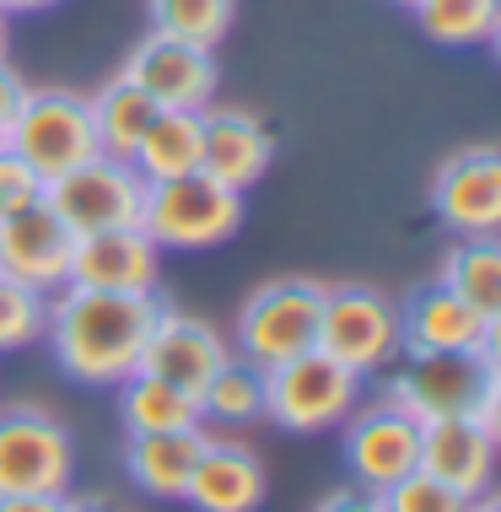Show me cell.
<instances>
[{
	"label": "cell",
	"instance_id": "1",
	"mask_svg": "<svg viewBox=\"0 0 501 512\" xmlns=\"http://www.w3.org/2000/svg\"><path fill=\"white\" fill-rule=\"evenodd\" d=\"M157 292H97V286H60L49 302L44 335L60 372L92 389H119L141 372V351L157 318Z\"/></svg>",
	"mask_w": 501,
	"mask_h": 512
},
{
	"label": "cell",
	"instance_id": "2",
	"mask_svg": "<svg viewBox=\"0 0 501 512\" xmlns=\"http://www.w3.org/2000/svg\"><path fill=\"white\" fill-rule=\"evenodd\" d=\"M388 405H399L410 421H453V415H469L480 421L485 432H496V405H501V389H496V356H410L405 367L388 378L383 389Z\"/></svg>",
	"mask_w": 501,
	"mask_h": 512
},
{
	"label": "cell",
	"instance_id": "3",
	"mask_svg": "<svg viewBox=\"0 0 501 512\" xmlns=\"http://www.w3.org/2000/svg\"><path fill=\"white\" fill-rule=\"evenodd\" d=\"M0 146L17 151L44 184L81 168V162L103 157V151H97L87 92H71V87H27L17 119H11L6 135H0Z\"/></svg>",
	"mask_w": 501,
	"mask_h": 512
},
{
	"label": "cell",
	"instance_id": "4",
	"mask_svg": "<svg viewBox=\"0 0 501 512\" xmlns=\"http://www.w3.org/2000/svg\"><path fill=\"white\" fill-rule=\"evenodd\" d=\"M243 227V189L216 184L211 173H184V178H162L146 184L141 200V232L157 248H216Z\"/></svg>",
	"mask_w": 501,
	"mask_h": 512
},
{
	"label": "cell",
	"instance_id": "5",
	"mask_svg": "<svg viewBox=\"0 0 501 512\" xmlns=\"http://www.w3.org/2000/svg\"><path fill=\"white\" fill-rule=\"evenodd\" d=\"M318 313H324V281L313 275H275L264 281L238 313V351L259 372L318 351Z\"/></svg>",
	"mask_w": 501,
	"mask_h": 512
},
{
	"label": "cell",
	"instance_id": "6",
	"mask_svg": "<svg viewBox=\"0 0 501 512\" xmlns=\"http://www.w3.org/2000/svg\"><path fill=\"white\" fill-rule=\"evenodd\" d=\"M76 442L44 405L0 410V496H71Z\"/></svg>",
	"mask_w": 501,
	"mask_h": 512
},
{
	"label": "cell",
	"instance_id": "7",
	"mask_svg": "<svg viewBox=\"0 0 501 512\" xmlns=\"http://www.w3.org/2000/svg\"><path fill=\"white\" fill-rule=\"evenodd\" d=\"M361 378L324 351H302L264 372V415L281 432H329L356 410Z\"/></svg>",
	"mask_w": 501,
	"mask_h": 512
},
{
	"label": "cell",
	"instance_id": "8",
	"mask_svg": "<svg viewBox=\"0 0 501 512\" xmlns=\"http://www.w3.org/2000/svg\"><path fill=\"white\" fill-rule=\"evenodd\" d=\"M318 351L351 367L356 378L383 372L399 356V308L372 286H324Z\"/></svg>",
	"mask_w": 501,
	"mask_h": 512
},
{
	"label": "cell",
	"instance_id": "9",
	"mask_svg": "<svg viewBox=\"0 0 501 512\" xmlns=\"http://www.w3.org/2000/svg\"><path fill=\"white\" fill-rule=\"evenodd\" d=\"M141 200H146V178L119 157H92L44 184V205L76 238L103 227H141Z\"/></svg>",
	"mask_w": 501,
	"mask_h": 512
},
{
	"label": "cell",
	"instance_id": "10",
	"mask_svg": "<svg viewBox=\"0 0 501 512\" xmlns=\"http://www.w3.org/2000/svg\"><path fill=\"white\" fill-rule=\"evenodd\" d=\"M496 324L480 308H469L448 286H421L405 308H399V351L405 356H496Z\"/></svg>",
	"mask_w": 501,
	"mask_h": 512
},
{
	"label": "cell",
	"instance_id": "11",
	"mask_svg": "<svg viewBox=\"0 0 501 512\" xmlns=\"http://www.w3.org/2000/svg\"><path fill=\"white\" fill-rule=\"evenodd\" d=\"M119 76L135 81L157 108H211V98H216L211 49L184 44V38H167V33H157V27L130 49V60H124Z\"/></svg>",
	"mask_w": 501,
	"mask_h": 512
},
{
	"label": "cell",
	"instance_id": "12",
	"mask_svg": "<svg viewBox=\"0 0 501 512\" xmlns=\"http://www.w3.org/2000/svg\"><path fill=\"white\" fill-rule=\"evenodd\" d=\"M71 254H76V232L44 200L0 216V275H11V281L49 297L60 286H71Z\"/></svg>",
	"mask_w": 501,
	"mask_h": 512
},
{
	"label": "cell",
	"instance_id": "13",
	"mask_svg": "<svg viewBox=\"0 0 501 512\" xmlns=\"http://www.w3.org/2000/svg\"><path fill=\"white\" fill-rule=\"evenodd\" d=\"M345 464H351L361 491H388L421 464V421H410L388 399L356 410L345 421Z\"/></svg>",
	"mask_w": 501,
	"mask_h": 512
},
{
	"label": "cell",
	"instance_id": "14",
	"mask_svg": "<svg viewBox=\"0 0 501 512\" xmlns=\"http://www.w3.org/2000/svg\"><path fill=\"white\" fill-rule=\"evenodd\" d=\"M431 205L458 238H496L501 227V157L496 146H464L431 178Z\"/></svg>",
	"mask_w": 501,
	"mask_h": 512
},
{
	"label": "cell",
	"instance_id": "15",
	"mask_svg": "<svg viewBox=\"0 0 501 512\" xmlns=\"http://www.w3.org/2000/svg\"><path fill=\"white\" fill-rule=\"evenodd\" d=\"M227 356H232V345L221 340L216 324H205V318H194V313H178V308H157L146 351H141V372H151V378H162V383H173V389L200 399V389L211 383V372L227 362Z\"/></svg>",
	"mask_w": 501,
	"mask_h": 512
},
{
	"label": "cell",
	"instance_id": "16",
	"mask_svg": "<svg viewBox=\"0 0 501 512\" xmlns=\"http://www.w3.org/2000/svg\"><path fill=\"white\" fill-rule=\"evenodd\" d=\"M157 259L162 248L141 227H103L81 232L71 254V286L97 292H157Z\"/></svg>",
	"mask_w": 501,
	"mask_h": 512
},
{
	"label": "cell",
	"instance_id": "17",
	"mask_svg": "<svg viewBox=\"0 0 501 512\" xmlns=\"http://www.w3.org/2000/svg\"><path fill=\"white\" fill-rule=\"evenodd\" d=\"M426 475H437L442 486H453L464 502L491 491L496 480V432H485L469 415H453V421H426L421 426V464Z\"/></svg>",
	"mask_w": 501,
	"mask_h": 512
},
{
	"label": "cell",
	"instance_id": "18",
	"mask_svg": "<svg viewBox=\"0 0 501 512\" xmlns=\"http://www.w3.org/2000/svg\"><path fill=\"white\" fill-rule=\"evenodd\" d=\"M270 162H275V135L248 108H205L200 173H211L227 189H248L270 173Z\"/></svg>",
	"mask_w": 501,
	"mask_h": 512
},
{
	"label": "cell",
	"instance_id": "19",
	"mask_svg": "<svg viewBox=\"0 0 501 512\" xmlns=\"http://www.w3.org/2000/svg\"><path fill=\"white\" fill-rule=\"evenodd\" d=\"M189 507L200 512H254L264 502V464L254 448L243 442H227V437H211L189 475V491H184Z\"/></svg>",
	"mask_w": 501,
	"mask_h": 512
},
{
	"label": "cell",
	"instance_id": "20",
	"mask_svg": "<svg viewBox=\"0 0 501 512\" xmlns=\"http://www.w3.org/2000/svg\"><path fill=\"white\" fill-rule=\"evenodd\" d=\"M205 426H189V432H146V437H124V475L135 480L146 496H162V502H184L189 475L205 453Z\"/></svg>",
	"mask_w": 501,
	"mask_h": 512
},
{
	"label": "cell",
	"instance_id": "21",
	"mask_svg": "<svg viewBox=\"0 0 501 512\" xmlns=\"http://www.w3.org/2000/svg\"><path fill=\"white\" fill-rule=\"evenodd\" d=\"M200 141H205V108H157V119L146 124L130 168L146 184L200 173Z\"/></svg>",
	"mask_w": 501,
	"mask_h": 512
},
{
	"label": "cell",
	"instance_id": "22",
	"mask_svg": "<svg viewBox=\"0 0 501 512\" xmlns=\"http://www.w3.org/2000/svg\"><path fill=\"white\" fill-rule=\"evenodd\" d=\"M119 426L130 437L146 432H189V426H205L200 399L173 389V383L151 378V372H130L119 383Z\"/></svg>",
	"mask_w": 501,
	"mask_h": 512
},
{
	"label": "cell",
	"instance_id": "23",
	"mask_svg": "<svg viewBox=\"0 0 501 512\" xmlns=\"http://www.w3.org/2000/svg\"><path fill=\"white\" fill-rule=\"evenodd\" d=\"M92 130H97V151L103 157H119V162H130L135 157V146H141V135H146V124L157 119V103L146 98L135 81H124L114 76L103 92H92Z\"/></svg>",
	"mask_w": 501,
	"mask_h": 512
},
{
	"label": "cell",
	"instance_id": "24",
	"mask_svg": "<svg viewBox=\"0 0 501 512\" xmlns=\"http://www.w3.org/2000/svg\"><path fill=\"white\" fill-rule=\"evenodd\" d=\"M442 286L458 292L485 318H501V248L496 238H458V248L442 259Z\"/></svg>",
	"mask_w": 501,
	"mask_h": 512
},
{
	"label": "cell",
	"instance_id": "25",
	"mask_svg": "<svg viewBox=\"0 0 501 512\" xmlns=\"http://www.w3.org/2000/svg\"><path fill=\"white\" fill-rule=\"evenodd\" d=\"M421 33L442 49H475L491 44L501 27V0H415Z\"/></svg>",
	"mask_w": 501,
	"mask_h": 512
},
{
	"label": "cell",
	"instance_id": "26",
	"mask_svg": "<svg viewBox=\"0 0 501 512\" xmlns=\"http://www.w3.org/2000/svg\"><path fill=\"white\" fill-rule=\"evenodd\" d=\"M200 415L221 426H243L254 415H264V372L254 362H243V356H227L211 372V383L200 389Z\"/></svg>",
	"mask_w": 501,
	"mask_h": 512
},
{
	"label": "cell",
	"instance_id": "27",
	"mask_svg": "<svg viewBox=\"0 0 501 512\" xmlns=\"http://www.w3.org/2000/svg\"><path fill=\"white\" fill-rule=\"evenodd\" d=\"M151 27L184 44L216 49L232 27V0H151Z\"/></svg>",
	"mask_w": 501,
	"mask_h": 512
},
{
	"label": "cell",
	"instance_id": "28",
	"mask_svg": "<svg viewBox=\"0 0 501 512\" xmlns=\"http://www.w3.org/2000/svg\"><path fill=\"white\" fill-rule=\"evenodd\" d=\"M49 324V297L33 292V286L0 275V351H17V345H33Z\"/></svg>",
	"mask_w": 501,
	"mask_h": 512
},
{
	"label": "cell",
	"instance_id": "29",
	"mask_svg": "<svg viewBox=\"0 0 501 512\" xmlns=\"http://www.w3.org/2000/svg\"><path fill=\"white\" fill-rule=\"evenodd\" d=\"M378 507L383 512H469L464 496L453 486H442L437 475H426V469H410L405 480H394L388 491H378Z\"/></svg>",
	"mask_w": 501,
	"mask_h": 512
},
{
	"label": "cell",
	"instance_id": "30",
	"mask_svg": "<svg viewBox=\"0 0 501 512\" xmlns=\"http://www.w3.org/2000/svg\"><path fill=\"white\" fill-rule=\"evenodd\" d=\"M38 200H44V178L27 168L17 151L0 146V216L27 211V205H38Z\"/></svg>",
	"mask_w": 501,
	"mask_h": 512
},
{
	"label": "cell",
	"instance_id": "31",
	"mask_svg": "<svg viewBox=\"0 0 501 512\" xmlns=\"http://www.w3.org/2000/svg\"><path fill=\"white\" fill-rule=\"evenodd\" d=\"M22 98H27V81L11 71L6 60H0V135H6V124H11V119H17Z\"/></svg>",
	"mask_w": 501,
	"mask_h": 512
},
{
	"label": "cell",
	"instance_id": "32",
	"mask_svg": "<svg viewBox=\"0 0 501 512\" xmlns=\"http://www.w3.org/2000/svg\"><path fill=\"white\" fill-rule=\"evenodd\" d=\"M313 512H383V507H378V491H334Z\"/></svg>",
	"mask_w": 501,
	"mask_h": 512
},
{
	"label": "cell",
	"instance_id": "33",
	"mask_svg": "<svg viewBox=\"0 0 501 512\" xmlns=\"http://www.w3.org/2000/svg\"><path fill=\"white\" fill-rule=\"evenodd\" d=\"M65 496H0V512H60Z\"/></svg>",
	"mask_w": 501,
	"mask_h": 512
},
{
	"label": "cell",
	"instance_id": "34",
	"mask_svg": "<svg viewBox=\"0 0 501 512\" xmlns=\"http://www.w3.org/2000/svg\"><path fill=\"white\" fill-rule=\"evenodd\" d=\"M60 512H114L108 502H97V496H65Z\"/></svg>",
	"mask_w": 501,
	"mask_h": 512
},
{
	"label": "cell",
	"instance_id": "35",
	"mask_svg": "<svg viewBox=\"0 0 501 512\" xmlns=\"http://www.w3.org/2000/svg\"><path fill=\"white\" fill-rule=\"evenodd\" d=\"M49 6H60V0H0L6 17H17V11H49Z\"/></svg>",
	"mask_w": 501,
	"mask_h": 512
},
{
	"label": "cell",
	"instance_id": "36",
	"mask_svg": "<svg viewBox=\"0 0 501 512\" xmlns=\"http://www.w3.org/2000/svg\"><path fill=\"white\" fill-rule=\"evenodd\" d=\"M469 512H496V496H491V491L475 496V502H469Z\"/></svg>",
	"mask_w": 501,
	"mask_h": 512
},
{
	"label": "cell",
	"instance_id": "37",
	"mask_svg": "<svg viewBox=\"0 0 501 512\" xmlns=\"http://www.w3.org/2000/svg\"><path fill=\"white\" fill-rule=\"evenodd\" d=\"M6 44H11V33H6V11H0V60H6Z\"/></svg>",
	"mask_w": 501,
	"mask_h": 512
},
{
	"label": "cell",
	"instance_id": "38",
	"mask_svg": "<svg viewBox=\"0 0 501 512\" xmlns=\"http://www.w3.org/2000/svg\"><path fill=\"white\" fill-rule=\"evenodd\" d=\"M399 6H410V11H415V0H399Z\"/></svg>",
	"mask_w": 501,
	"mask_h": 512
}]
</instances>
